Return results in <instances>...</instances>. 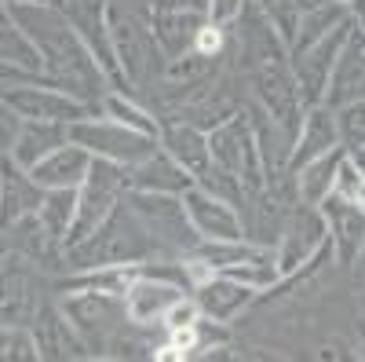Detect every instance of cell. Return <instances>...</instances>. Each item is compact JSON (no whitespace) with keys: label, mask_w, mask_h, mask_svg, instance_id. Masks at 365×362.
Returning <instances> with one entry per match:
<instances>
[{"label":"cell","mask_w":365,"mask_h":362,"mask_svg":"<svg viewBox=\"0 0 365 362\" xmlns=\"http://www.w3.org/2000/svg\"><path fill=\"white\" fill-rule=\"evenodd\" d=\"M4 11L26 29L34 44L44 55V66L55 88L77 96V99H91V96H106V70L99 66L96 51L88 48L81 26L70 22L63 11L48 0H4Z\"/></svg>","instance_id":"cell-1"},{"label":"cell","mask_w":365,"mask_h":362,"mask_svg":"<svg viewBox=\"0 0 365 362\" xmlns=\"http://www.w3.org/2000/svg\"><path fill=\"white\" fill-rule=\"evenodd\" d=\"M70 253V267L77 271H99V267H132V263H143L154 253H161V246L154 241L143 227V220L132 213V205H117L113 216L96 231L88 234L84 241L66 249Z\"/></svg>","instance_id":"cell-2"},{"label":"cell","mask_w":365,"mask_h":362,"mask_svg":"<svg viewBox=\"0 0 365 362\" xmlns=\"http://www.w3.org/2000/svg\"><path fill=\"white\" fill-rule=\"evenodd\" d=\"M106 29H110V44H113L117 66H120V74H125L135 88H146L150 81L165 77L168 55L161 51L154 29L143 26L128 8L106 4Z\"/></svg>","instance_id":"cell-3"},{"label":"cell","mask_w":365,"mask_h":362,"mask_svg":"<svg viewBox=\"0 0 365 362\" xmlns=\"http://www.w3.org/2000/svg\"><path fill=\"white\" fill-rule=\"evenodd\" d=\"M70 143L84 146L91 158H103V161H113V165H139L146 161L150 154L161 150V139L158 136H146V132H135L128 125H120L113 117H84L77 125H70Z\"/></svg>","instance_id":"cell-4"},{"label":"cell","mask_w":365,"mask_h":362,"mask_svg":"<svg viewBox=\"0 0 365 362\" xmlns=\"http://www.w3.org/2000/svg\"><path fill=\"white\" fill-rule=\"evenodd\" d=\"M208 146H212V161L227 172H234L241 179V187H245V194L263 191L267 165H263V154H259L252 121L245 114H230L227 121H220V125L208 132Z\"/></svg>","instance_id":"cell-5"},{"label":"cell","mask_w":365,"mask_h":362,"mask_svg":"<svg viewBox=\"0 0 365 362\" xmlns=\"http://www.w3.org/2000/svg\"><path fill=\"white\" fill-rule=\"evenodd\" d=\"M125 191H128L125 187V165H113V161H103V158L91 161V172L77 191V220H73L63 246L70 249L77 241H84L88 234H96L113 216V208L120 205V194Z\"/></svg>","instance_id":"cell-6"},{"label":"cell","mask_w":365,"mask_h":362,"mask_svg":"<svg viewBox=\"0 0 365 362\" xmlns=\"http://www.w3.org/2000/svg\"><path fill=\"white\" fill-rule=\"evenodd\" d=\"M132 205V213L143 220V227L154 234V241L161 246V253H182L194 256V249L201 246V234L194 231L187 205L179 194H143V191H128L125 198Z\"/></svg>","instance_id":"cell-7"},{"label":"cell","mask_w":365,"mask_h":362,"mask_svg":"<svg viewBox=\"0 0 365 362\" xmlns=\"http://www.w3.org/2000/svg\"><path fill=\"white\" fill-rule=\"evenodd\" d=\"M4 106H11L26 121H58V125H77V121L91 117V103L55 84H8Z\"/></svg>","instance_id":"cell-8"},{"label":"cell","mask_w":365,"mask_h":362,"mask_svg":"<svg viewBox=\"0 0 365 362\" xmlns=\"http://www.w3.org/2000/svg\"><path fill=\"white\" fill-rule=\"evenodd\" d=\"M351 29H354V15L344 19L329 37H322L318 44H311L303 55H292V59H289L292 77H296V84H299V96H303V103H307V106H318V103L325 99V88H329L332 66H336L340 48L347 44Z\"/></svg>","instance_id":"cell-9"},{"label":"cell","mask_w":365,"mask_h":362,"mask_svg":"<svg viewBox=\"0 0 365 362\" xmlns=\"http://www.w3.org/2000/svg\"><path fill=\"white\" fill-rule=\"evenodd\" d=\"M325 238H329V223L322 216V205L303 201L299 208H292V213L285 216L282 238H278V267H282V275H296L311 256H318Z\"/></svg>","instance_id":"cell-10"},{"label":"cell","mask_w":365,"mask_h":362,"mask_svg":"<svg viewBox=\"0 0 365 362\" xmlns=\"http://www.w3.org/2000/svg\"><path fill=\"white\" fill-rule=\"evenodd\" d=\"M182 205H187V216L194 231L201 234V241H245V220H241V213L230 201L194 183L182 194Z\"/></svg>","instance_id":"cell-11"},{"label":"cell","mask_w":365,"mask_h":362,"mask_svg":"<svg viewBox=\"0 0 365 362\" xmlns=\"http://www.w3.org/2000/svg\"><path fill=\"white\" fill-rule=\"evenodd\" d=\"M175 300H182V286L165 278V275H146L135 271V278L125 289V315L135 326H154L165 322V315L172 311Z\"/></svg>","instance_id":"cell-12"},{"label":"cell","mask_w":365,"mask_h":362,"mask_svg":"<svg viewBox=\"0 0 365 362\" xmlns=\"http://www.w3.org/2000/svg\"><path fill=\"white\" fill-rule=\"evenodd\" d=\"M358 99H365V26H358V19H354V29H351L347 44L340 48V59L332 66L322 103L329 110H340V106L358 103Z\"/></svg>","instance_id":"cell-13"},{"label":"cell","mask_w":365,"mask_h":362,"mask_svg":"<svg viewBox=\"0 0 365 362\" xmlns=\"http://www.w3.org/2000/svg\"><path fill=\"white\" fill-rule=\"evenodd\" d=\"M322 216L329 223V238H332V253L344 267H351L361 249H365V208L361 205H351L336 194H329L322 201Z\"/></svg>","instance_id":"cell-14"},{"label":"cell","mask_w":365,"mask_h":362,"mask_svg":"<svg viewBox=\"0 0 365 362\" xmlns=\"http://www.w3.org/2000/svg\"><path fill=\"white\" fill-rule=\"evenodd\" d=\"M336 146H344L340 143V125H336V110H329L325 103L307 106V114H303V129L296 136L292 158H289V169L299 172L307 161L329 154V150H336Z\"/></svg>","instance_id":"cell-15"},{"label":"cell","mask_w":365,"mask_h":362,"mask_svg":"<svg viewBox=\"0 0 365 362\" xmlns=\"http://www.w3.org/2000/svg\"><path fill=\"white\" fill-rule=\"evenodd\" d=\"M125 187L128 191H143V194H187L194 187V176L187 169H179L165 150L150 154L146 161L125 169Z\"/></svg>","instance_id":"cell-16"},{"label":"cell","mask_w":365,"mask_h":362,"mask_svg":"<svg viewBox=\"0 0 365 362\" xmlns=\"http://www.w3.org/2000/svg\"><path fill=\"white\" fill-rule=\"evenodd\" d=\"M91 161L96 158H91L84 146L66 143V146H58L55 154H48L37 169H29V176H34V183L44 187V191H81V183L91 172Z\"/></svg>","instance_id":"cell-17"},{"label":"cell","mask_w":365,"mask_h":362,"mask_svg":"<svg viewBox=\"0 0 365 362\" xmlns=\"http://www.w3.org/2000/svg\"><path fill=\"white\" fill-rule=\"evenodd\" d=\"M252 296H256L252 286L237 282V278H227V275H220V271L208 282L194 286V300H197V308L208 322H230L234 315H241L252 304Z\"/></svg>","instance_id":"cell-18"},{"label":"cell","mask_w":365,"mask_h":362,"mask_svg":"<svg viewBox=\"0 0 365 362\" xmlns=\"http://www.w3.org/2000/svg\"><path fill=\"white\" fill-rule=\"evenodd\" d=\"M161 150L194 176V183L212 169V146H208V132H201L197 125L182 121V125H168L161 129Z\"/></svg>","instance_id":"cell-19"},{"label":"cell","mask_w":365,"mask_h":362,"mask_svg":"<svg viewBox=\"0 0 365 362\" xmlns=\"http://www.w3.org/2000/svg\"><path fill=\"white\" fill-rule=\"evenodd\" d=\"M70 143V125H58V121H26L15 146L4 158H11L19 169H37L48 154H55L58 146Z\"/></svg>","instance_id":"cell-20"},{"label":"cell","mask_w":365,"mask_h":362,"mask_svg":"<svg viewBox=\"0 0 365 362\" xmlns=\"http://www.w3.org/2000/svg\"><path fill=\"white\" fill-rule=\"evenodd\" d=\"M205 26H208V15H197V11H158V8H150V29H154V37H158V44L168 59L194 51Z\"/></svg>","instance_id":"cell-21"},{"label":"cell","mask_w":365,"mask_h":362,"mask_svg":"<svg viewBox=\"0 0 365 362\" xmlns=\"http://www.w3.org/2000/svg\"><path fill=\"white\" fill-rule=\"evenodd\" d=\"M0 55H4V77L34 74V77H41V81L51 84L41 48L34 44V37H29L8 11H4V26H0Z\"/></svg>","instance_id":"cell-22"},{"label":"cell","mask_w":365,"mask_h":362,"mask_svg":"<svg viewBox=\"0 0 365 362\" xmlns=\"http://www.w3.org/2000/svg\"><path fill=\"white\" fill-rule=\"evenodd\" d=\"M63 318H70V326L81 337H96L106 333L117 318V300L113 293H99V289H81L63 304Z\"/></svg>","instance_id":"cell-23"},{"label":"cell","mask_w":365,"mask_h":362,"mask_svg":"<svg viewBox=\"0 0 365 362\" xmlns=\"http://www.w3.org/2000/svg\"><path fill=\"white\" fill-rule=\"evenodd\" d=\"M44 194L48 191L34 183V176H29L26 169H19L11 158H4V231L11 223H19L22 216L37 213Z\"/></svg>","instance_id":"cell-24"},{"label":"cell","mask_w":365,"mask_h":362,"mask_svg":"<svg viewBox=\"0 0 365 362\" xmlns=\"http://www.w3.org/2000/svg\"><path fill=\"white\" fill-rule=\"evenodd\" d=\"M347 146H336L329 154L307 161L299 172H296V183H299V198L307 205H322L329 194H332V183H336V169H340V158H344Z\"/></svg>","instance_id":"cell-25"},{"label":"cell","mask_w":365,"mask_h":362,"mask_svg":"<svg viewBox=\"0 0 365 362\" xmlns=\"http://www.w3.org/2000/svg\"><path fill=\"white\" fill-rule=\"evenodd\" d=\"M37 216L55 241H66V234L77 220V191H48L41 208H37Z\"/></svg>","instance_id":"cell-26"},{"label":"cell","mask_w":365,"mask_h":362,"mask_svg":"<svg viewBox=\"0 0 365 362\" xmlns=\"http://www.w3.org/2000/svg\"><path fill=\"white\" fill-rule=\"evenodd\" d=\"M103 110H106V117L120 121V125H128V129H135V132H146V136H158V139H161V125H158V121L150 117L139 103H132L128 96L106 92V96H103Z\"/></svg>","instance_id":"cell-27"},{"label":"cell","mask_w":365,"mask_h":362,"mask_svg":"<svg viewBox=\"0 0 365 362\" xmlns=\"http://www.w3.org/2000/svg\"><path fill=\"white\" fill-rule=\"evenodd\" d=\"M332 194L351 201V205H361L365 208V172L358 169V161L344 150L340 158V169H336V183H332Z\"/></svg>","instance_id":"cell-28"},{"label":"cell","mask_w":365,"mask_h":362,"mask_svg":"<svg viewBox=\"0 0 365 362\" xmlns=\"http://www.w3.org/2000/svg\"><path fill=\"white\" fill-rule=\"evenodd\" d=\"M336 125H340V143H344L347 150L365 146V99L340 106V110H336Z\"/></svg>","instance_id":"cell-29"},{"label":"cell","mask_w":365,"mask_h":362,"mask_svg":"<svg viewBox=\"0 0 365 362\" xmlns=\"http://www.w3.org/2000/svg\"><path fill=\"white\" fill-rule=\"evenodd\" d=\"M4 358H44L41 341L29 337L22 326H4Z\"/></svg>","instance_id":"cell-30"},{"label":"cell","mask_w":365,"mask_h":362,"mask_svg":"<svg viewBox=\"0 0 365 362\" xmlns=\"http://www.w3.org/2000/svg\"><path fill=\"white\" fill-rule=\"evenodd\" d=\"M201 318V308H197V300H187V296H182V300H175V304H172V311L165 315V329H179V326H194Z\"/></svg>","instance_id":"cell-31"},{"label":"cell","mask_w":365,"mask_h":362,"mask_svg":"<svg viewBox=\"0 0 365 362\" xmlns=\"http://www.w3.org/2000/svg\"><path fill=\"white\" fill-rule=\"evenodd\" d=\"M249 0H212V8H208V22L212 26H230L237 22V15L245 11Z\"/></svg>","instance_id":"cell-32"},{"label":"cell","mask_w":365,"mask_h":362,"mask_svg":"<svg viewBox=\"0 0 365 362\" xmlns=\"http://www.w3.org/2000/svg\"><path fill=\"white\" fill-rule=\"evenodd\" d=\"M220 48H223V26H212V22H208V26L201 29V37H197V51L220 59Z\"/></svg>","instance_id":"cell-33"},{"label":"cell","mask_w":365,"mask_h":362,"mask_svg":"<svg viewBox=\"0 0 365 362\" xmlns=\"http://www.w3.org/2000/svg\"><path fill=\"white\" fill-rule=\"evenodd\" d=\"M158 11H197V15H208L212 0H154Z\"/></svg>","instance_id":"cell-34"},{"label":"cell","mask_w":365,"mask_h":362,"mask_svg":"<svg viewBox=\"0 0 365 362\" xmlns=\"http://www.w3.org/2000/svg\"><path fill=\"white\" fill-rule=\"evenodd\" d=\"M354 263L361 267V282H358V289H361V304H365V249H361V256H358Z\"/></svg>","instance_id":"cell-35"},{"label":"cell","mask_w":365,"mask_h":362,"mask_svg":"<svg viewBox=\"0 0 365 362\" xmlns=\"http://www.w3.org/2000/svg\"><path fill=\"white\" fill-rule=\"evenodd\" d=\"M347 154H351V158L358 161V169L365 172V146H358V150H347Z\"/></svg>","instance_id":"cell-36"}]
</instances>
